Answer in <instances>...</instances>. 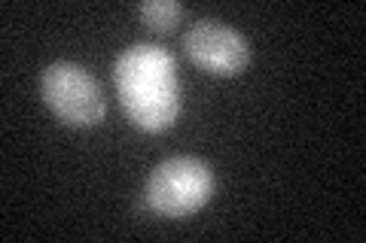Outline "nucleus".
I'll list each match as a JSON object with an SVG mask.
<instances>
[{"instance_id": "obj_1", "label": "nucleus", "mask_w": 366, "mask_h": 243, "mask_svg": "<svg viewBox=\"0 0 366 243\" xmlns=\"http://www.w3.org/2000/svg\"><path fill=\"white\" fill-rule=\"evenodd\" d=\"M113 83L129 122L147 134H162L180 115L177 64L165 46L134 43L113 67Z\"/></svg>"}, {"instance_id": "obj_2", "label": "nucleus", "mask_w": 366, "mask_h": 243, "mask_svg": "<svg viewBox=\"0 0 366 243\" xmlns=\"http://www.w3.org/2000/svg\"><path fill=\"white\" fill-rule=\"evenodd\" d=\"M214 195V170L196 155H174L162 161L147 180V204L168 219L199 213Z\"/></svg>"}, {"instance_id": "obj_3", "label": "nucleus", "mask_w": 366, "mask_h": 243, "mask_svg": "<svg viewBox=\"0 0 366 243\" xmlns=\"http://www.w3.org/2000/svg\"><path fill=\"white\" fill-rule=\"evenodd\" d=\"M40 98L55 113V119L71 128H95L98 122H104L107 113L98 79L74 61H55L46 67L40 76Z\"/></svg>"}, {"instance_id": "obj_4", "label": "nucleus", "mask_w": 366, "mask_h": 243, "mask_svg": "<svg viewBox=\"0 0 366 243\" xmlns=\"http://www.w3.org/2000/svg\"><path fill=\"white\" fill-rule=\"evenodd\" d=\"M183 52L196 67L217 76H238L250 61V46L244 33L220 19L196 21L183 37Z\"/></svg>"}, {"instance_id": "obj_5", "label": "nucleus", "mask_w": 366, "mask_h": 243, "mask_svg": "<svg viewBox=\"0 0 366 243\" xmlns=\"http://www.w3.org/2000/svg\"><path fill=\"white\" fill-rule=\"evenodd\" d=\"M183 13H187V9H183L177 0H147V4L137 6V19L150 31H174Z\"/></svg>"}]
</instances>
